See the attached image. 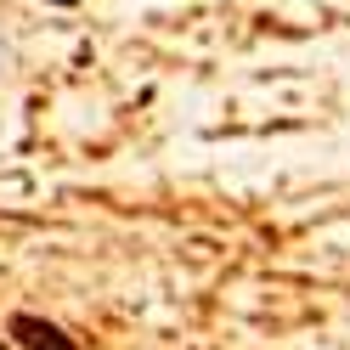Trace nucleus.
Instances as JSON below:
<instances>
[{"instance_id": "1", "label": "nucleus", "mask_w": 350, "mask_h": 350, "mask_svg": "<svg viewBox=\"0 0 350 350\" xmlns=\"http://www.w3.org/2000/svg\"><path fill=\"white\" fill-rule=\"evenodd\" d=\"M6 334L23 345V350H79V339L68 334V327H57L51 317H34V311H12Z\"/></svg>"}, {"instance_id": "2", "label": "nucleus", "mask_w": 350, "mask_h": 350, "mask_svg": "<svg viewBox=\"0 0 350 350\" xmlns=\"http://www.w3.org/2000/svg\"><path fill=\"white\" fill-rule=\"evenodd\" d=\"M46 6H62V12H74V6H79V0H46Z\"/></svg>"}]
</instances>
